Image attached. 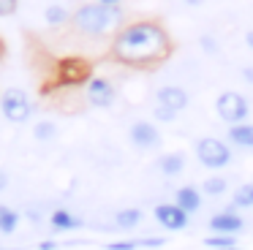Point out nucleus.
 I'll return each mask as SVG.
<instances>
[{
    "label": "nucleus",
    "mask_w": 253,
    "mask_h": 250,
    "mask_svg": "<svg viewBox=\"0 0 253 250\" xmlns=\"http://www.w3.org/2000/svg\"><path fill=\"white\" fill-rule=\"evenodd\" d=\"M169 52V36L158 22H131L115 36L112 54L126 65H153Z\"/></svg>",
    "instance_id": "nucleus-1"
},
{
    "label": "nucleus",
    "mask_w": 253,
    "mask_h": 250,
    "mask_svg": "<svg viewBox=\"0 0 253 250\" xmlns=\"http://www.w3.org/2000/svg\"><path fill=\"white\" fill-rule=\"evenodd\" d=\"M71 22L84 36H104V33H109L120 22V8H106L98 0L95 3H84L74 11Z\"/></svg>",
    "instance_id": "nucleus-2"
},
{
    "label": "nucleus",
    "mask_w": 253,
    "mask_h": 250,
    "mask_svg": "<svg viewBox=\"0 0 253 250\" xmlns=\"http://www.w3.org/2000/svg\"><path fill=\"white\" fill-rule=\"evenodd\" d=\"M93 79V65L84 57H60L55 65V84L57 87H77Z\"/></svg>",
    "instance_id": "nucleus-3"
},
{
    "label": "nucleus",
    "mask_w": 253,
    "mask_h": 250,
    "mask_svg": "<svg viewBox=\"0 0 253 250\" xmlns=\"http://www.w3.org/2000/svg\"><path fill=\"white\" fill-rule=\"evenodd\" d=\"M0 112H3V117H6L8 123L22 125V123H28L30 114H33V101H30V95L25 90L8 87V90L0 92Z\"/></svg>",
    "instance_id": "nucleus-4"
},
{
    "label": "nucleus",
    "mask_w": 253,
    "mask_h": 250,
    "mask_svg": "<svg viewBox=\"0 0 253 250\" xmlns=\"http://www.w3.org/2000/svg\"><path fill=\"white\" fill-rule=\"evenodd\" d=\"M196 158L207 168H223L231 163V150L226 141L215 139V136H204L196 141Z\"/></svg>",
    "instance_id": "nucleus-5"
},
{
    "label": "nucleus",
    "mask_w": 253,
    "mask_h": 250,
    "mask_svg": "<svg viewBox=\"0 0 253 250\" xmlns=\"http://www.w3.org/2000/svg\"><path fill=\"white\" fill-rule=\"evenodd\" d=\"M215 112H218V117L223 120V123L240 125L242 120L248 117V112H251V103H248V98L242 95V92L226 90V92H220L218 101H215Z\"/></svg>",
    "instance_id": "nucleus-6"
},
{
    "label": "nucleus",
    "mask_w": 253,
    "mask_h": 250,
    "mask_svg": "<svg viewBox=\"0 0 253 250\" xmlns=\"http://www.w3.org/2000/svg\"><path fill=\"white\" fill-rule=\"evenodd\" d=\"M84 95H87L90 106H98V109H109L115 103V84L104 76H93V79L84 84Z\"/></svg>",
    "instance_id": "nucleus-7"
},
{
    "label": "nucleus",
    "mask_w": 253,
    "mask_h": 250,
    "mask_svg": "<svg viewBox=\"0 0 253 250\" xmlns=\"http://www.w3.org/2000/svg\"><path fill=\"white\" fill-rule=\"evenodd\" d=\"M153 215L166 231H182V228L188 226V217H191L188 212H182L177 204H158Z\"/></svg>",
    "instance_id": "nucleus-8"
},
{
    "label": "nucleus",
    "mask_w": 253,
    "mask_h": 250,
    "mask_svg": "<svg viewBox=\"0 0 253 250\" xmlns=\"http://www.w3.org/2000/svg\"><path fill=\"white\" fill-rule=\"evenodd\" d=\"M128 136H131V144L139 147V150H153V147H158V141H161L158 128H155L153 123H144V120L133 123Z\"/></svg>",
    "instance_id": "nucleus-9"
},
{
    "label": "nucleus",
    "mask_w": 253,
    "mask_h": 250,
    "mask_svg": "<svg viewBox=\"0 0 253 250\" xmlns=\"http://www.w3.org/2000/svg\"><path fill=\"white\" fill-rule=\"evenodd\" d=\"M155 101H158V106L169 109V112L180 114L182 109H188V92L182 90V87L177 84H166L158 90V95H155Z\"/></svg>",
    "instance_id": "nucleus-10"
},
{
    "label": "nucleus",
    "mask_w": 253,
    "mask_h": 250,
    "mask_svg": "<svg viewBox=\"0 0 253 250\" xmlns=\"http://www.w3.org/2000/svg\"><path fill=\"white\" fill-rule=\"evenodd\" d=\"M242 226L245 223H242V217L234 209H223L218 215H212V220H210V228L215 234H226V237H234L237 231H242Z\"/></svg>",
    "instance_id": "nucleus-11"
},
{
    "label": "nucleus",
    "mask_w": 253,
    "mask_h": 250,
    "mask_svg": "<svg viewBox=\"0 0 253 250\" xmlns=\"http://www.w3.org/2000/svg\"><path fill=\"white\" fill-rule=\"evenodd\" d=\"M174 204L180 207L182 212L193 215V212H199V209H202V193H199L196 188H191V185H185V188H180V190H177Z\"/></svg>",
    "instance_id": "nucleus-12"
},
{
    "label": "nucleus",
    "mask_w": 253,
    "mask_h": 250,
    "mask_svg": "<svg viewBox=\"0 0 253 250\" xmlns=\"http://www.w3.org/2000/svg\"><path fill=\"white\" fill-rule=\"evenodd\" d=\"M229 141L237 147H245V150H253V123H240L229 128Z\"/></svg>",
    "instance_id": "nucleus-13"
},
{
    "label": "nucleus",
    "mask_w": 253,
    "mask_h": 250,
    "mask_svg": "<svg viewBox=\"0 0 253 250\" xmlns=\"http://www.w3.org/2000/svg\"><path fill=\"white\" fill-rule=\"evenodd\" d=\"M49 226L55 228V231H74V228L82 226V220H79L77 215H71L68 209H55L49 215Z\"/></svg>",
    "instance_id": "nucleus-14"
},
{
    "label": "nucleus",
    "mask_w": 253,
    "mask_h": 250,
    "mask_svg": "<svg viewBox=\"0 0 253 250\" xmlns=\"http://www.w3.org/2000/svg\"><path fill=\"white\" fill-rule=\"evenodd\" d=\"M158 168L164 177H177V174L185 168V155L182 152H169V155H164L158 161Z\"/></svg>",
    "instance_id": "nucleus-15"
},
{
    "label": "nucleus",
    "mask_w": 253,
    "mask_h": 250,
    "mask_svg": "<svg viewBox=\"0 0 253 250\" xmlns=\"http://www.w3.org/2000/svg\"><path fill=\"white\" fill-rule=\"evenodd\" d=\"M19 212L11 209L8 204H0V234H14L19 228Z\"/></svg>",
    "instance_id": "nucleus-16"
},
{
    "label": "nucleus",
    "mask_w": 253,
    "mask_h": 250,
    "mask_svg": "<svg viewBox=\"0 0 253 250\" xmlns=\"http://www.w3.org/2000/svg\"><path fill=\"white\" fill-rule=\"evenodd\" d=\"M71 11L66 8V5H46V11H44V22L46 25H52V27H60V25H66V22H71Z\"/></svg>",
    "instance_id": "nucleus-17"
},
{
    "label": "nucleus",
    "mask_w": 253,
    "mask_h": 250,
    "mask_svg": "<svg viewBox=\"0 0 253 250\" xmlns=\"http://www.w3.org/2000/svg\"><path fill=\"white\" fill-rule=\"evenodd\" d=\"M115 223H117V228H126V231H131V228H136L139 223H142V209H136V207L120 209V212L115 215Z\"/></svg>",
    "instance_id": "nucleus-18"
},
{
    "label": "nucleus",
    "mask_w": 253,
    "mask_h": 250,
    "mask_svg": "<svg viewBox=\"0 0 253 250\" xmlns=\"http://www.w3.org/2000/svg\"><path fill=\"white\" fill-rule=\"evenodd\" d=\"M33 136H36L39 141H52V139L57 136V125L49 123V120H41V123H36Z\"/></svg>",
    "instance_id": "nucleus-19"
},
{
    "label": "nucleus",
    "mask_w": 253,
    "mask_h": 250,
    "mask_svg": "<svg viewBox=\"0 0 253 250\" xmlns=\"http://www.w3.org/2000/svg\"><path fill=\"white\" fill-rule=\"evenodd\" d=\"M204 245L212 248V250H231V248H237L234 237H226V234H212V237L204 239Z\"/></svg>",
    "instance_id": "nucleus-20"
},
{
    "label": "nucleus",
    "mask_w": 253,
    "mask_h": 250,
    "mask_svg": "<svg viewBox=\"0 0 253 250\" xmlns=\"http://www.w3.org/2000/svg\"><path fill=\"white\" fill-rule=\"evenodd\" d=\"M234 207H253V182H245L234 190Z\"/></svg>",
    "instance_id": "nucleus-21"
},
{
    "label": "nucleus",
    "mask_w": 253,
    "mask_h": 250,
    "mask_svg": "<svg viewBox=\"0 0 253 250\" xmlns=\"http://www.w3.org/2000/svg\"><path fill=\"white\" fill-rule=\"evenodd\" d=\"M204 193L207 196H223L226 193V188H229V182H226L223 177H210V179H204Z\"/></svg>",
    "instance_id": "nucleus-22"
},
{
    "label": "nucleus",
    "mask_w": 253,
    "mask_h": 250,
    "mask_svg": "<svg viewBox=\"0 0 253 250\" xmlns=\"http://www.w3.org/2000/svg\"><path fill=\"white\" fill-rule=\"evenodd\" d=\"M139 248V239H123V242H109L106 250H136Z\"/></svg>",
    "instance_id": "nucleus-23"
},
{
    "label": "nucleus",
    "mask_w": 253,
    "mask_h": 250,
    "mask_svg": "<svg viewBox=\"0 0 253 250\" xmlns=\"http://www.w3.org/2000/svg\"><path fill=\"white\" fill-rule=\"evenodd\" d=\"M17 5H19V0H0V16L17 14Z\"/></svg>",
    "instance_id": "nucleus-24"
},
{
    "label": "nucleus",
    "mask_w": 253,
    "mask_h": 250,
    "mask_svg": "<svg viewBox=\"0 0 253 250\" xmlns=\"http://www.w3.org/2000/svg\"><path fill=\"white\" fill-rule=\"evenodd\" d=\"M155 120H158V123H171V120L177 117L174 112H169V109H164V106H155Z\"/></svg>",
    "instance_id": "nucleus-25"
},
{
    "label": "nucleus",
    "mask_w": 253,
    "mask_h": 250,
    "mask_svg": "<svg viewBox=\"0 0 253 250\" xmlns=\"http://www.w3.org/2000/svg\"><path fill=\"white\" fill-rule=\"evenodd\" d=\"M164 245V239L161 237H144V239H139V248H161Z\"/></svg>",
    "instance_id": "nucleus-26"
},
{
    "label": "nucleus",
    "mask_w": 253,
    "mask_h": 250,
    "mask_svg": "<svg viewBox=\"0 0 253 250\" xmlns=\"http://www.w3.org/2000/svg\"><path fill=\"white\" fill-rule=\"evenodd\" d=\"M202 49H207V52H218V43H215V38L212 36H202Z\"/></svg>",
    "instance_id": "nucleus-27"
},
{
    "label": "nucleus",
    "mask_w": 253,
    "mask_h": 250,
    "mask_svg": "<svg viewBox=\"0 0 253 250\" xmlns=\"http://www.w3.org/2000/svg\"><path fill=\"white\" fill-rule=\"evenodd\" d=\"M101 5H106V8H117V5L123 3V0H98Z\"/></svg>",
    "instance_id": "nucleus-28"
},
{
    "label": "nucleus",
    "mask_w": 253,
    "mask_h": 250,
    "mask_svg": "<svg viewBox=\"0 0 253 250\" xmlns=\"http://www.w3.org/2000/svg\"><path fill=\"white\" fill-rule=\"evenodd\" d=\"M6 188H8V174L0 171V190H6Z\"/></svg>",
    "instance_id": "nucleus-29"
},
{
    "label": "nucleus",
    "mask_w": 253,
    "mask_h": 250,
    "mask_svg": "<svg viewBox=\"0 0 253 250\" xmlns=\"http://www.w3.org/2000/svg\"><path fill=\"white\" fill-rule=\"evenodd\" d=\"M36 250H57V245H55V242H41Z\"/></svg>",
    "instance_id": "nucleus-30"
},
{
    "label": "nucleus",
    "mask_w": 253,
    "mask_h": 250,
    "mask_svg": "<svg viewBox=\"0 0 253 250\" xmlns=\"http://www.w3.org/2000/svg\"><path fill=\"white\" fill-rule=\"evenodd\" d=\"M242 76H245V82H253V68H242Z\"/></svg>",
    "instance_id": "nucleus-31"
},
{
    "label": "nucleus",
    "mask_w": 253,
    "mask_h": 250,
    "mask_svg": "<svg viewBox=\"0 0 253 250\" xmlns=\"http://www.w3.org/2000/svg\"><path fill=\"white\" fill-rule=\"evenodd\" d=\"M245 43H248V46H251V49H253V30H251V33H248V36H245Z\"/></svg>",
    "instance_id": "nucleus-32"
},
{
    "label": "nucleus",
    "mask_w": 253,
    "mask_h": 250,
    "mask_svg": "<svg viewBox=\"0 0 253 250\" xmlns=\"http://www.w3.org/2000/svg\"><path fill=\"white\" fill-rule=\"evenodd\" d=\"M185 3H188V5H199L202 0H185Z\"/></svg>",
    "instance_id": "nucleus-33"
},
{
    "label": "nucleus",
    "mask_w": 253,
    "mask_h": 250,
    "mask_svg": "<svg viewBox=\"0 0 253 250\" xmlns=\"http://www.w3.org/2000/svg\"><path fill=\"white\" fill-rule=\"evenodd\" d=\"M0 57H3V41H0Z\"/></svg>",
    "instance_id": "nucleus-34"
},
{
    "label": "nucleus",
    "mask_w": 253,
    "mask_h": 250,
    "mask_svg": "<svg viewBox=\"0 0 253 250\" xmlns=\"http://www.w3.org/2000/svg\"><path fill=\"white\" fill-rule=\"evenodd\" d=\"M231 250H240V248H231Z\"/></svg>",
    "instance_id": "nucleus-35"
}]
</instances>
